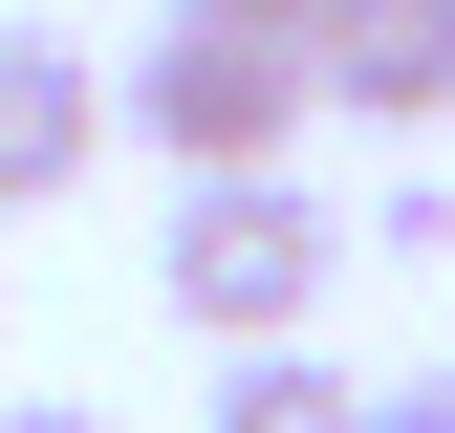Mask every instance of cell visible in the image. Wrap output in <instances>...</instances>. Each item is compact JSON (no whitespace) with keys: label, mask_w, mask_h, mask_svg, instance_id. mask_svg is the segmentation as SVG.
I'll list each match as a JSON object with an SVG mask.
<instances>
[{"label":"cell","mask_w":455,"mask_h":433,"mask_svg":"<svg viewBox=\"0 0 455 433\" xmlns=\"http://www.w3.org/2000/svg\"><path fill=\"white\" fill-rule=\"evenodd\" d=\"M325 282H347V216H325L304 174H196L174 216H152V303H174L196 347H304Z\"/></svg>","instance_id":"6da1fadb"},{"label":"cell","mask_w":455,"mask_h":433,"mask_svg":"<svg viewBox=\"0 0 455 433\" xmlns=\"http://www.w3.org/2000/svg\"><path fill=\"white\" fill-rule=\"evenodd\" d=\"M304 108H325L304 43H260V22H152L131 87H108V130H152V152H174V195H196V174H282Z\"/></svg>","instance_id":"7a4b0ae2"},{"label":"cell","mask_w":455,"mask_h":433,"mask_svg":"<svg viewBox=\"0 0 455 433\" xmlns=\"http://www.w3.org/2000/svg\"><path fill=\"white\" fill-rule=\"evenodd\" d=\"M87 152H108V66H87L66 22H0V216L87 195Z\"/></svg>","instance_id":"3957f363"},{"label":"cell","mask_w":455,"mask_h":433,"mask_svg":"<svg viewBox=\"0 0 455 433\" xmlns=\"http://www.w3.org/2000/svg\"><path fill=\"white\" fill-rule=\"evenodd\" d=\"M304 87L347 108V130H434V108H455V0H325V22H304Z\"/></svg>","instance_id":"277c9868"},{"label":"cell","mask_w":455,"mask_h":433,"mask_svg":"<svg viewBox=\"0 0 455 433\" xmlns=\"http://www.w3.org/2000/svg\"><path fill=\"white\" fill-rule=\"evenodd\" d=\"M196 433H369V368H325V347H239L196 390Z\"/></svg>","instance_id":"5b68a950"},{"label":"cell","mask_w":455,"mask_h":433,"mask_svg":"<svg viewBox=\"0 0 455 433\" xmlns=\"http://www.w3.org/2000/svg\"><path fill=\"white\" fill-rule=\"evenodd\" d=\"M369 260H455V174H390L369 195Z\"/></svg>","instance_id":"8992f818"},{"label":"cell","mask_w":455,"mask_h":433,"mask_svg":"<svg viewBox=\"0 0 455 433\" xmlns=\"http://www.w3.org/2000/svg\"><path fill=\"white\" fill-rule=\"evenodd\" d=\"M369 433H455V368H390V390H369Z\"/></svg>","instance_id":"52a82bcc"},{"label":"cell","mask_w":455,"mask_h":433,"mask_svg":"<svg viewBox=\"0 0 455 433\" xmlns=\"http://www.w3.org/2000/svg\"><path fill=\"white\" fill-rule=\"evenodd\" d=\"M174 22H260V43H304V22H325V0H174Z\"/></svg>","instance_id":"ba28073f"},{"label":"cell","mask_w":455,"mask_h":433,"mask_svg":"<svg viewBox=\"0 0 455 433\" xmlns=\"http://www.w3.org/2000/svg\"><path fill=\"white\" fill-rule=\"evenodd\" d=\"M0 433H108V412L87 390H0Z\"/></svg>","instance_id":"9c48e42d"}]
</instances>
